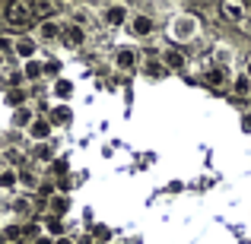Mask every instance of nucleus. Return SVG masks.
<instances>
[{"mask_svg":"<svg viewBox=\"0 0 251 244\" xmlns=\"http://www.w3.org/2000/svg\"><path fill=\"white\" fill-rule=\"evenodd\" d=\"M169 35L175 38L178 44H191L194 38H201V19L191 16V13H178L169 22Z\"/></svg>","mask_w":251,"mask_h":244,"instance_id":"obj_1","label":"nucleus"},{"mask_svg":"<svg viewBox=\"0 0 251 244\" xmlns=\"http://www.w3.org/2000/svg\"><path fill=\"white\" fill-rule=\"evenodd\" d=\"M3 22L10 25V29H23V25L35 22V19H32V10H29L25 0H10V3L3 6Z\"/></svg>","mask_w":251,"mask_h":244,"instance_id":"obj_2","label":"nucleus"},{"mask_svg":"<svg viewBox=\"0 0 251 244\" xmlns=\"http://www.w3.org/2000/svg\"><path fill=\"white\" fill-rule=\"evenodd\" d=\"M124 29L130 32V38H150L156 32V19L147 16V13H130V19H127Z\"/></svg>","mask_w":251,"mask_h":244,"instance_id":"obj_3","label":"nucleus"},{"mask_svg":"<svg viewBox=\"0 0 251 244\" xmlns=\"http://www.w3.org/2000/svg\"><path fill=\"white\" fill-rule=\"evenodd\" d=\"M127 19H130V10L124 3H108L102 10V25L105 29H121V25H127Z\"/></svg>","mask_w":251,"mask_h":244,"instance_id":"obj_4","label":"nucleus"},{"mask_svg":"<svg viewBox=\"0 0 251 244\" xmlns=\"http://www.w3.org/2000/svg\"><path fill=\"white\" fill-rule=\"evenodd\" d=\"M25 136H29L32 143H38V146H45V143L54 136V127H51V121H45V117H35V121L25 127Z\"/></svg>","mask_w":251,"mask_h":244,"instance_id":"obj_5","label":"nucleus"},{"mask_svg":"<svg viewBox=\"0 0 251 244\" xmlns=\"http://www.w3.org/2000/svg\"><path fill=\"white\" fill-rule=\"evenodd\" d=\"M115 67L121 70V73H130L134 67H140V54H137V48H115Z\"/></svg>","mask_w":251,"mask_h":244,"instance_id":"obj_6","label":"nucleus"},{"mask_svg":"<svg viewBox=\"0 0 251 244\" xmlns=\"http://www.w3.org/2000/svg\"><path fill=\"white\" fill-rule=\"evenodd\" d=\"M13 54L23 57L25 64L35 61V54H38V38H35V35H19L16 44H13Z\"/></svg>","mask_w":251,"mask_h":244,"instance_id":"obj_7","label":"nucleus"},{"mask_svg":"<svg viewBox=\"0 0 251 244\" xmlns=\"http://www.w3.org/2000/svg\"><path fill=\"white\" fill-rule=\"evenodd\" d=\"M220 16L232 25H242V19L248 16V6L239 3V0H226V3H220Z\"/></svg>","mask_w":251,"mask_h":244,"instance_id":"obj_8","label":"nucleus"},{"mask_svg":"<svg viewBox=\"0 0 251 244\" xmlns=\"http://www.w3.org/2000/svg\"><path fill=\"white\" fill-rule=\"evenodd\" d=\"M35 38L38 42H61L64 38V22L51 19V22H38L35 25Z\"/></svg>","mask_w":251,"mask_h":244,"instance_id":"obj_9","label":"nucleus"},{"mask_svg":"<svg viewBox=\"0 0 251 244\" xmlns=\"http://www.w3.org/2000/svg\"><path fill=\"white\" fill-rule=\"evenodd\" d=\"M29 10H32V19H35V22H51V19L57 16L54 0H35V3H29Z\"/></svg>","mask_w":251,"mask_h":244,"instance_id":"obj_10","label":"nucleus"},{"mask_svg":"<svg viewBox=\"0 0 251 244\" xmlns=\"http://www.w3.org/2000/svg\"><path fill=\"white\" fill-rule=\"evenodd\" d=\"M67 48H80V44L86 42V29L76 22H64V38H61Z\"/></svg>","mask_w":251,"mask_h":244,"instance_id":"obj_11","label":"nucleus"},{"mask_svg":"<svg viewBox=\"0 0 251 244\" xmlns=\"http://www.w3.org/2000/svg\"><path fill=\"white\" fill-rule=\"evenodd\" d=\"M19 187V168L0 165V190H16Z\"/></svg>","mask_w":251,"mask_h":244,"instance_id":"obj_12","label":"nucleus"},{"mask_svg":"<svg viewBox=\"0 0 251 244\" xmlns=\"http://www.w3.org/2000/svg\"><path fill=\"white\" fill-rule=\"evenodd\" d=\"M140 70L150 76V80H162V76L169 73V70H166V64H162V61H156V57H147V61L140 64Z\"/></svg>","mask_w":251,"mask_h":244,"instance_id":"obj_13","label":"nucleus"},{"mask_svg":"<svg viewBox=\"0 0 251 244\" xmlns=\"http://www.w3.org/2000/svg\"><path fill=\"white\" fill-rule=\"evenodd\" d=\"M203 83L213 86V89H223V86H226V70L223 67H210L207 73H203Z\"/></svg>","mask_w":251,"mask_h":244,"instance_id":"obj_14","label":"nucleus"},{"mask_svg":"<svg viewBox=\"0 0 251 244\" xmlns=\"http://www.w3.org/2000/svg\"><path fill=\"white\" fill-rule=\"evenodd\" d=\"M162 64H166V70H181L184 67V54L181 51H162Z\"/></svg>","mask_w":251,"mask_h":244,"instance_id":"obj_15","label":"nucleus"},{"mask_svg":"<svg viewBox=\"0 0 251 244\" xmlns=\"http://www.w3.org/2000/svg\"><path fill=\"white\" fill-rule=\"evenodd\" d=\"M232 95H239V98H245V95H251V80L245 73H239L232 80Z\"/></svg>","mask_w":251,"mask_h":244,"instance_id":"obj_16","label":"nucleus"},{"mask_svg":"<svg viewBox=\"0 0 251 244\" xmlns=\"http://www.w3.org/2000/svg\"><path fill=\"white\" fill-rule=\"evenodd\" d=\"M23 76H25V80H42V76H45V67L38 61H29V64H25V70H23Z\"/></svg>","mask_w":251,"mask_h":244,"instance_id":"obj_17","label":"nucleus"},{"mask_svg":"<svg viewBox=\"0 0 251 244\" xmlns=\"http://www.w3.org/2000/svg\"><path fill=\"white\" fill-rule=\"evenodd\" d=\"M19 187H29V190H35L38 187V177H35V171H19Z\"/></svg>","mask_w":251,"mask_h":244,"instance_id":"obj_18","label":"nucleus"},{"mask_svg":"<svg viewBox=\"0 0 251 244\" xmlns=\"http://www.w3.org/2000/svg\"><path fill=\"white\" fill-rule=\"evenodd\" d=\"M32 159H35V162H51V153H48V143H45V146H35V153H32Z\"/></svg>","mask_w":251,"mask_h":244,"instance_id":"obj_19","label":"nucleus"},{"mask_svg":"<svg viewBox=\"0 0 251 244\" xmlns=\"http://www.w3.org/2000/svg\"><path fill=\"white\" fill-rule=\"evenodd\" d=\"M13 44H16V38H3V35H0V54H13Z\"/></svg>","mask_w":251,"mask_h":244,"instance_id":"obj_20","label":"nucleus"},{"mask_svg":"<svg viewBox=\"0 0 251 244\" xmlns=\"http://www.w3.org/2000/svg\"><path fill=\"white\" fill-rule=\"evenodd\" d=\"M239 29H242V32H245V35H251V10H248V16H245V19H242V25H239Z\"/></svg>","mask_w":251,"mask_h":244,"instance_id":"obj_21","label":"nucleus"},{"mask_svg":"<svg viewBox=\"0 0 251 244\" xmlns=\"http://www.w3.org/2000/svg\"><path fill=\"white\" fill-rule=\"evenodd\" d=\"M57 95H70V83H57Z\"/></svg>","mask_w":251,"mask_h":244,"instance_id":"obj_22","label":"nucleus"},{"mask_svg":"<svg viewBox=\"0 0 251 244\" xmlns=\"http://www.w3.org/2000/svg\"><path fill=\"white\" fill-rule=\"evenodd\" d=\"M242 127H245L248 133H251V111H248V114H242Z\"/></svg>","mask_w":251,"mask_h":244,"instance_id":"obj_23","label":"nucleus"},{"mask_svg":"<svg viewBox=\"0 0 251 244\" xmlns=\"http://www.w3.org/2000/svg\"><path fill=\"white\" fill-rule=\"evenodd\" d=\"M54 244H76L74 238H67V235H61V238H54Z\"/></svg>","mask_w":251,"mask_h":244,"instance_id":"obj_24","label":"nucleus"},{"mask_svg":"<svg viewBox=\"0 0 251 244\" xmlns=\"http://www.w3.org/2000/svg\"><path fill=\"white\" fill-rule=\"evenodd\" d=\"M35 244H54V238H35Z\"/></svg>","mask_w":251,"mask_h":244,"instance_id":"obj_25","label":"nucleus"},{"mask_svg":"<svg viewBox=\"0 0 251 244\" xmlns=\"http://www.w3.org/2000/svg\"><path fill=\"white\" fill-rule=\"evenodd\" d=\"M245 76H248V80H251V57H248V61H245Z\"/></svg>","mask_w":251,"mask_h":244,"instance_id":"obj_26","label":"nucleus"},{"mask_svg":"<svg viewBox=\"0 0 251 244\" xmlns=\"http://www.w3.org/2000/svg\"><path fill=\"white\" fill-rule=\"evenodd\" d=\"M3 67H6V57H3V54H0V70H3Z\"/></svg>","mask_w":251,"mask_h":244,"instance_id":"obj_27","label":"nucleus"},{"mask_svg":"<svg viewBox=\"0 0 251 244\" xmlns=\"http://www.w3.org/2000/svg\"><path fill=\"white\" fill-rule=\"evenodd\" d=\"M0 228H3V219H0Z\"/></svg>","mask_w":251,"mask_h":244,"instance_id":"obj_28","label":"nucleus"}]
</instances>
